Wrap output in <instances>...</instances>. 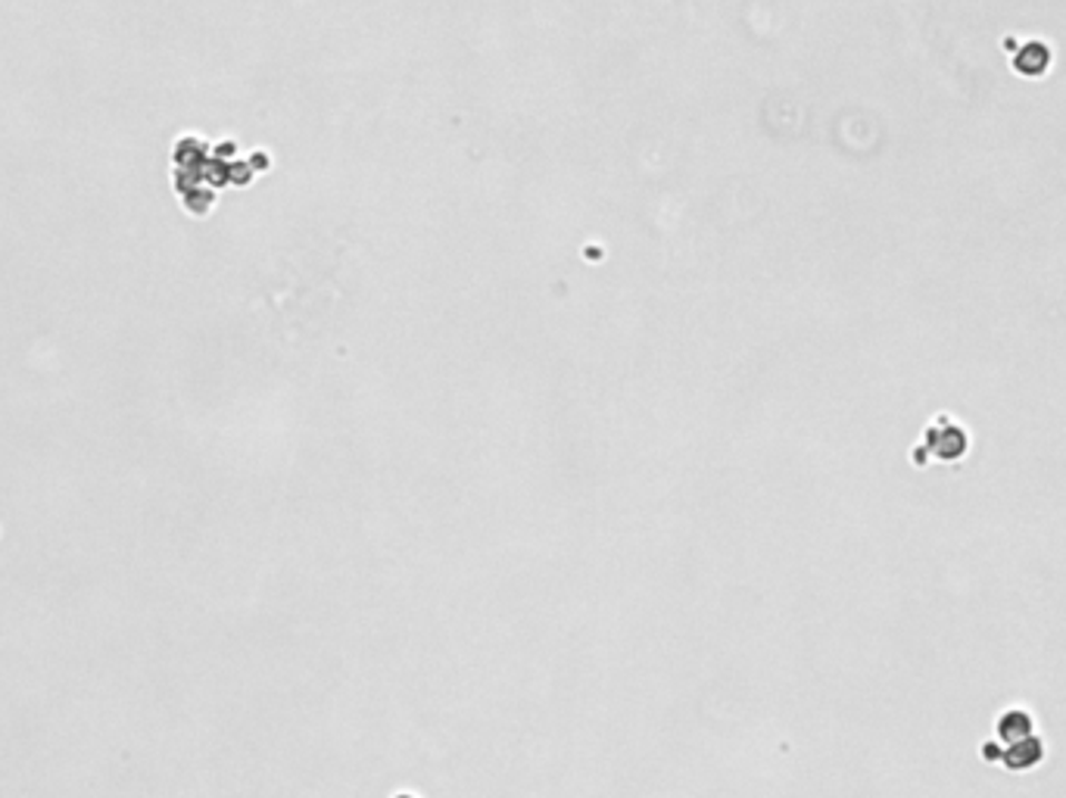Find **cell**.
<instances>
[{
	"label": "cell",
	"instance_id": "1",
	"mask_svg": "<svg viewBox=\"0 0 1066 798\" xmlns=\"http://www.w3.org/2000/svg\"><path fill=\"white\" fill-rule=\"evenodd\" d=\"M932 446V456H939V459L951 461L960 459L964 452H967V446H970V437H967V430L960 428L958 421H951V428H948V437L942 434V418L927 430V449Z\"/></svg>",
	"mask_w": 1066,
	"mask_h": 798
},
{
	"label": "cell",
	"instance_id": "2",
	"mask_svg": "<svg viewBox=\"0 0 1066 798\" xmlns=\"http://www.w3.org/2000/svg\"><path fill=\"white\" fill-rule=\"evenodd\" d=\"M397 798H415V796H397Z\"/></svg>",
	"mask_w": 1066,
	"mask_h": 798
}]
</instances>
